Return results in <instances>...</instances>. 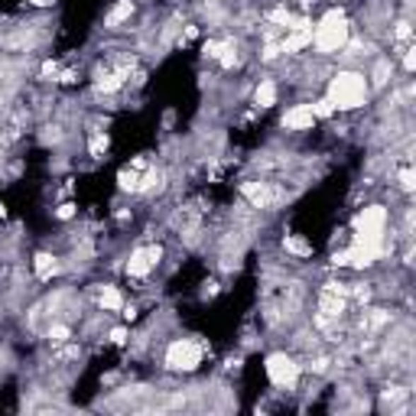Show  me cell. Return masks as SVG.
Returning a JSON list of instances; mask_svg holds the SVG:
<instances>
[{
  "mask_svg": "<svg viewBox=\"0 0 416 416\" xmlns=\"http://www.w3.org/2000/svg\"><path fill=\"white\" fill-rule=\"evenodd\" d=\"M325 98L332 101L335 114H352L361 111L371 98V79L358 69H338L325 85Z\"/></svg>",
  "mask_w": 416,
  "mask_h": 416,
  "instance_id": "1",
  "label": "cell"
},
{
  "mask_svg": "<svg viewBox=\"0 0 416 416\" xmlns=\"http://www.w3.org/2000/svg\"><path fill=\"white\" fill-rule=\"evenodd\" d=\"M352 40V20L342 7H332L312 23V49L319 56H338Z\"/></svg>",
  "mask_w": 416,
  "mask_h": 416,
  "instance_id": "2",
  "label": "cell"
},
{
  "mask_svg": "<svg viewBox=\"0 0 416 416\" xmlns=\"http://www.w3.org/2000/svg\"><path fill=\"white\" fill-rule=\"evenodd\" d=\"M387 228H391V212L384 205H364L354 215V241L361 244H374V248L387 250Z\"/></svg>",
  "mask_w": 416,
  "mask_h": 416,
  "instance_id": "3",
  "label": "cell"
},
{
  "mask_svg": "<svg viewBox=\"0 0 416 416\" xmlns=\"http://www.w3.org/2000/svg\"><path fill=\"white\" fill-rule=\"evenodd\" d=\"M202 361H205V345H199L195 338H173L166 345V354H163V364L169 371H179V374L199 371Z\"/></svg>",
  "mask_w": 416,
  "mask_h": 416,
  "instance_id": "4",
  "label": "cell"
},
{
  "mask_svg": "<svg viewBox=\"0 0 416 416\" xmlns=\"http://www.w3.org/2000/svg\"><path fill=\"white\" fill-rule=\"evenodd\" d=\"M264 371H267V381H270L277 391H296L299 377H303V364L287 352H270L267 354Z\"/></svg>",
  "mask_w": 416,
  "mask_h": 416,
  "instance_id": "5",
  "label": "cell"
},
{
  "mask_svg": "<svg viewBox=\"0 0 416 416\" xmlns=\"http://www.w3.org/2000/svg\"><path fill=\"white\" fill-rule=\"evenodd\" d=\"M163 260V248L156 244H146V248H134L127 257V277L130 280H146Z\"/></svg>",
  "mask_w": 416,
  "mask_h": 416,
  "instance_id": "6",
  "label": "cell"
},
{
  "mask_svg": "<svg viewBox=\"0 0 416 416\" xmlns=\"http://www.w3.org/2000/svg\"><path fill=\"white\" fill-rule=\"evenodd\" d=\"M280 124L287 130H312V124H316V114H312L309 104H293V108H287V114L280 117Z\"/></svg>",
  "mask_w": 416,
  "mask_h": 416,
  "instance_id": "7",
  "label": "cell"
},
{
  "mask_svg": "<svg viewBox=\"0 0 416 416\" xmlns=\"http://www.w3.org/2000/svg\"><path fill=\"white\" fill-rule=\"evenodd\" d=\"M241 195L250 202V208H270V202H273L270 183H257V179H250V183L241 185Z\"/></svg>",
  "mask_w": 416,
  "mask_h": 416,
  "instance_id": "8",
  "label": "cell"
},
{
  "mask_svg": "<svg viewBox=\"0 0 416 416\" xmlns=\"http://www.w3.org/2000/svg\"><path fill=\"white\" fill-rule=\"evenodd\" d=\"M59 273V260L52 254H46V250H40V254L33 257V277L40 283H49L52 277Z\"/></svg>",
  "mask_w": 416,
  "mask_h": 416,
  "instance_id": "9",
  "label": "cell"
},
{
  "mask_svg": "<svg viewBox=\"0 0 416 416\" xmlns=\"http://www.w3.org/2000/svg\"><path fill=\"white\" fill-rule=\"evenodd\" d=\"M254 104L260 108V111H267V108H273L277 104V81L273 79H260L254 88Z\"/></svg>",
  "mask_w": 416,
  "mask_h": 416,
  "instance_id": "10",
  "label": "cell"
},
{
  "mask_svg": "<svg viewBox=\"0 0 416 416\" xmlns=\"http://www.w3.org/2000/svg\"><path fill=\"white\" fill-rule=\"evenodd\" d=\"M98 306H101L104 312H120V306H124L120 289L114 287V283H104V287L98 289Z\"/></svg>",
  "mask_w": 416,
  "mask_h": 416,
  "instance_id": "11",
  "label": "cell"
},
{
  "mask_svg": "<svg viewBox=\"0 0 416 416\" xmlns=\"http://www.w3.org/2000/svg\"><path fill=\"white\" fill-rule=\"evenodd\" d=\"M130 16H134V0H117L111 13L104 16V26H108V30H117L120 23H127Z\"/></svg>",
  "mask_w": 416,
  "mask_h": 416,
  "instance_id": "12",
  "label": "cell"
},
{
  "mask_svg": "<svg viewBox=\"0 0 416 416\" xmlns=\"http://www.w3.org/2000/svg\"><path fill=\"white\" fill-rule=\"evenodd\" d=\"M140 173H144V169H137V166L120 169V173H117V185L124 189V192H137V185H140Z\"/></svg>",
  "mask_w": 416,
  "mask_h": 416,
  "instance_id": "13",
  "label": "cell"
},
{
  "mask_svg": "<svg viewBox=\"0 0 416 416\" xmlns=\"http://www.w3.org/2000/svg\"><path fill=\"white\" fill-rule=\"evenodd\" d=\"M108 146H111V140H108V134H101V130H95L91 134V144H88V153L95 156V160H101L104 153H108Z\"/></svg>",
  "mask_w": 416,
  "mask_h": 416,
  "instance_id": "14",
  "label": "cell"
},
{
  "mask_svg": "<svg viewBox=\"0 0 416 416\" xmlns=\"http://www.w3.org/2000/svg\"><path fill=\"white\" fill-rule=\"evenodd\" d=\"M283 248H287L289 254H296V257H309V254H312V248L306 244L303 238H296V234H287V241H283Z\"/></svg>",
  "mask_w": 416,
  "mask_h": 416,
  "instance_id": "15",
  "label": "cell"
},
{
  "mask_svg": "<svg viewBox=\"0 0 416 416\" xmlns=\"http://www.w3.org/2000/svg\"><path fill=\"white\" fill-rule=\"evenodd\" d=\"M69 338H72V328H69V325H62V322L49 325V342H52V345H62V342H69Z\"/></svg>",
  "mask_w": 416,
  "mask_h": 416,
  "instance_id": "16",
  "label": "cell"
},
{
  "mask_svg": "<svg viewBox=\"0 0 416 416\" xmlns=\"http://www.w3.org/2000/svg\"><path fill=\"white\" fill-rule=\"evenodd\" d=\"M312 108V114H316V120H325V117H335V108H332V101H328V98H319V101H312L309 104Z\"/></svg>",
  "mask_w": 416,
  "mask_h": 416,
  "instance_id": "17",
  "label": "cell"
},
{
  "mask_svg": "<svg viewBox=\"0 0 416 416\" xmlns=\"http://www.w3.org/2000/svg\"><path fill=\"white\" fill-rule=\"evenodd\" d=\"M400 189H403V192H413V169H410V166L400 169Z\"/></svg>",
  "mask_w": 416,
  "mask_h": 416,
  "instance_id": "18",
  "label": "cell"
},
{
  "mask_svg": "<svg viewBox=\"0 0 416 416\" xmlns=\"http://www.w3.org/2000/svg\"><path fill=\"white\" fill-rule=\"evenodd\" d=\"M108 338H111V345H124L127 342V328H111V335Z\"/></svg>",
  "mask_w": 416,
  "mask_h": 416,
  "instance_id": "19",
  "label": "cell"
},
{
  "mask_svg": "<svg viewBox=\"0 0 416 416\" xmlns=\"http://www.w3.org/2000/svg\"><path fill=\"white\" fill-rule=\"evenodd\" d=\"M75 215V205H59L56 208V218H62V221H65V218H72Z\"/></svg>",
  "mask_w": 416,
  "mask_h": 416,
  "instance_id": "20",
  "label": "cell"
},
{
  "mask_svg": "<svg viewBox=\"0 0 416 416\" xmlns=\"http://www.w3.org/2000/svg\"><path fill=\"white\" fill-rule=\"evenodd\" d=\"M0 218H4V202H0Z\"/></svg>",
  "mask_w": 416,
  "mask_h": 416,
  "instance_id": "21",
  "label": "cell"
}]
</instances>
